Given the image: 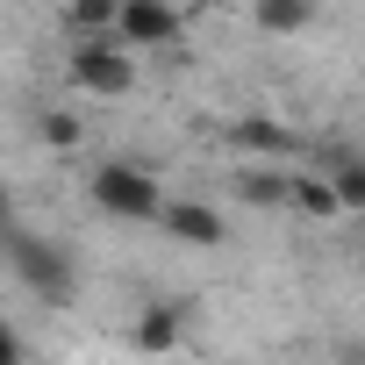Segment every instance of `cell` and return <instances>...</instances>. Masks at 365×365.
I'll list each match as a JSON object with an SVG mask.
<instances>
[{
	"instance_id": "11",
	"label": "cell",
	"mask_w": 365,
	"mask_h": 365,
	"mask_svg": "<svg viewBox=\"0 0 365 365\" xmlns=\"http://www.w3.org/2000/svg\"><path fill=\"white\" fill-rule=\"evenodd\" d=\"M294 215H308V222L344 215V201H336V187H329L322 172H294Z\"/></svg>"
},
{
	"instance_id": "10",
	"label": "cell",
	"mask_w": 365,
	"mask_h": 365,
	"mask_svg": "<svg viewBox=\"0 0 365 365\" xmlns=\"http://www.w3.org/2000/svg\"><path fill=\"white\" fill-rule=\"evenodd\" d=\"M251 22L265 36H301L315 22V0H251Z\"/></svg>"
},
{
	"instance_id": "12",
	"label": "cell",
	"mask_w": 365,
	"mask_h": 365,
	"mask_svg": "<svg viewBox=\"0 0 365 365\" xmlns=\"http://www.w3.org/2000/svg\"><path fill=\"white\" fill-rule=\"evenodd\" d=\"M122 0H65V29L72 36H115Z\"/></svg>"
},
{
	"instance_id": "9",
	"label": "cell",
	"mask_w": 365,
	"mask_h": 365,
	"mask_svg": "<svg viewBox=\"0 0 365 365\" xmlns=\"http://www.w3.org/2000/svg\"><path fill=\"white\" fill-rule=\"evenodd\" d=\"M230 150L287 158V150H301V143H294V129H279V122H265V115H244V122H230Z\"/></svg>"
},
{
	"instance_id": "4",
	"label": "cell",
	"mask_w": 365,
	"mask_h": 365,
	"mask_svg": "<svg viewBox=\"0 0 365 365\" xmlns=\"http://www.w3.org/2000/svg\"><path fill=\"white\" fill-rule=\"evenodd\" d=\"M172 36H179V8L172 0H122V22H115L122 51H165Z\"/></svg>"
},
{
	"instance_id": "15",
	"label": "cell",
	"mask_w": 365,
	"mask_h": 365,
	"mask_svg": "<svg viewBox=\"0 0 365 365\" xmlns=\"http://www.w3.org/2000/svg\"><path fill=\"white\" fill-rule=\"evenodd\" d=\"M344 365H365V344H344Z\"/></svg>"
},
{
	"instance_id": "7",
	"label": "cell",
	"mask_w": 365,
	"mask_h": 365,
	"mask_svg": "<svg viewBox=\"0 0 365 365\" xmlns=\"http://www.w3.org/2000/svg\"><path fill=\"white\" fill-rule=\"evenodd\" d=\"M237 201H244V208H294V172H287V165H279V172H272V165H244V172H237Z\"/></svg>"
},
{
	"instance_id": "3",
	"label": "cell",
	"mask_w": 365,
	"mask_h": 365,
	"mask_svg": "<svg viewBox=\"0 0 365 365\" xmlns=\"http://www.w3.org/2000/svg\"><path fill=\"white\" fill-rule=\"evenodd\" d=\"M65 72H72L79 93H101V101H122V93L136 86V58H129L115 36H79L72 58H65Z\"/></svg>"
},
{
	"instance_id": "8",
	"label": "cell",
	"mask_w": 365,
	"mask_h": 365,
	"mask_svg": "<svg viewBox=\"0 0 365 365\" xmlns=\"http://www.w3.org/2000/svg\"><path fill=\"white\" fill-rule=\"evenodd\" d=\"M129 336H136V351H172L179 336H187V308H179V301H150Z\"/></svg>"
},
{
	"instance_id": "6",
	"label": "cell",
	"mask_w": 365,
	"mask_h": 365,
	"mask_svg": "<svg viewBox=\"0 0 365 365\" xmlns=\"http://www.w3.org/2000/svg\"><path fill=\"white\" fill-rule=\"evenodd\" d=\"M315 172L336 187L344 215H365V150H351V143H329V150H315Z\"/></svg>"
},
{
	"instance_id": "1",
	"label": "cell",
	"mask_w": 365,
	"mask_h": 365,
	"mask_svg": "<svg viewBox=\"0 0 365 365\" xmlns=\"http://www.w3.org/2000/svg\"><path fill=\"white\" fill-rule=\"evenodd\" d=\"M8 265H15V279L43 301V308H72V294H79V272H72V251L65 244H51V237H36V230H8Z\"/></svg>"
},
{
	"instance_id": "14",
	"label": "cell",
	"mask_w": 365,
	"mask_h": 365,
	"mask_svg": "<svg viewBox=\"0 0 365 365\" xmlns=\"http://www.w3.org/2000/svg\"><path fill=\"white\" fill-rule=\"evenodd\" d=\"M8 365H29V351H22V336H15V344H8Z\"/></svg>"
},
{
	"instance_id": "5",
	"label": "cell",
	"mask_w": 365,
	"mask_h": 365,
	"mask_svg": "<svg viewBox=\"0 0 365 365\" xmlns=\"http://www.w3.org/2000/svg\"><path fill=\"white\" fill-rule=\"evenodd\" d=\"M158 222H165V237H179V244H194V251H215V244L230 237L222 208H208V201H194V194H172Z\"/></svg>"
},
{
	"instance_id": "13",
	"label": "cell",
	"mask_w": 365,
	"mask_h": 365,
	"mask_svg": "<svg viewBox=\"0 0 365 365\" xmlns=\"http://www.w3.org/2000/svg\"><path fill=\"white\" fill-rule=\"evenodd\" d=\"M36 136H43L51 150H79V136H86V129H79V115H65V108H43V115H36Z\"/></svg>"
},
{
	"instance_id": "2",
	"label": "cell",
	"mask_w": 365,
	"mask_h": 365,
	"mask_svg": "<svg viewBox=\"0 0 365 365\" xmlns=\"http://www.w3.org/2000/svg\"><path fill=\"white\" fill-rule=\"evenodd\" d=\"M86 201H93L101 215H115V222H158V215H165V187H158L143 165H122V158L93 165Z\"/></svg>"
}]
</instances>
